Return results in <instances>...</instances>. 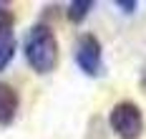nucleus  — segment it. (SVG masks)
Instances as JSON below:
<instances>
[{
    "instance_id": "obj_1",
    "label": "nucleus",
    "mask_w": 146,
    "mask_h": 139,
    "mask_svg": "<svg viewBox=\"0 0 146 139\" xmlns=\"http://www.w3.org/2000/svg\"><path fill=\"white\" fill-rule=\"evenodd\" d=\"M23 51H25L28 66L35 74L45 76V74L56 71V66H58V38H56L50 25L35 23L28 31V35H25Z\"/></svg>"
},
{
    "instance_id": "obj_3",
    "label": "nucleus",
    "mask_w": 146,
    "mask_h": 139,
    "mask_svg": "<svg viewBox=\"0 0 146 139\" xmlns=\"http://www.w3.org/2000/svg\"><path fill=\"white\" fill-rule=\"evenodd\" d=\"M76 63L86 76H101L103 74V48L101 41L93 33H83L76 43Z\"/></svg>"
},
{
    "instance_id": "obj_6",
    "label": "nucleus",
    "mask_w": 146,
    "mask_h": 139,
    "mask_svg": "<svg viewBox=\"0 0 146 139\" xmlns=\"http://www.w3.org/2000/svg\"><path fill=\"white\" fill-rule=\"evenodd\" d=\"M13 56H15V38L8 35V38L0 41V71H5V68L10 66Z\"/></svg>"
},
{
    "instance_id": "obj_4",
    "label": "nucleus",
    "mask_w": 146,
    "mask_h": 139,
    "mask_svg": "<svg viewBox=\"0 0 146 139\" xmlns=\"http://www.w3.org/2000/svg\"><path fill=\"white\" fill-rule=\"evenodd\" d=\"M18 109H20V96L15 86L0 81V126H10L18 116Z\"/></svg>"
},
{
    "instance_id": "obj_8",
    "label": "nucleus",
    "mask_w": 146,
    "mask_h": 139,
    "mask_svg": "<svg viewBox=\"0 0 146 139\" xmlns=\"http://www.w3.org/2000/svg\"><path fill=\"white\" fill-rule=\"evenodd\" d=\"M116 5L123 10V13H133V10L139 8V3H136V0H116Z\"/></svg>"
},
{
    "instance_id": "obj_5",
    "label": "nucleus",
    "mask_w": 146,
    "mask_h": 139,
    "mask_svg": "<svg viewBox=\"0 0 146 139\" xmlns=\"http://www.w3.org/2000/svg\"><path fill=\"white\" fill-rule=\"evenodd\" d=\"M93 5H96L93 0H73L71 5H68V10H66L68 13V20L71 23H83L88 18V13L93 10Z\"/></svg>"
},
{
    "instance_id": "obj_7",
    "label": "nucleus",
    "mask_w": 146,
    "mask_h": 139,
    "mask_svg": "<svg viewBox=\"0 0 146 139\" xmlns=\"http://www.w3.org/2000/svg\"><path fill=\"white\" fill-rule=\"evenodd\" d=\"M13 25H15L13 13H10L5 5H0V41L8 38V35H13Z\"/></svg>"
},
{
    "instance_id": "obj_2",
    "label": "nucleus",
    "mask_w": 146,
    "mask_h": 139,
    "mask_svg": "<svg viewBox=\"0 0 146 139\" xmlns=\"http://www.w3.org/2000/svg\"><path fill=\"white\" fill-rule=\"evenodd\" d=\"M108 124L118 139H139L144 134V114L133 101H118L108 114Z\"/></svg>"
},
{
    "instance_id": "obj_9",
    "label": "nucleus",
    "mask_w": 146,
    "mask_h": 139,
    "mask_svg": "<svg viewBox=\"0 0 146 139\" xmlns=\"http://www.w3.org/2000/svg\"><path fill=\"white\" fill-rule=\"evenodd\" d=\"M139 86H141V91L146 94V63H144V68H141V78H139Z\"/></svg>"
}]
</instances>
